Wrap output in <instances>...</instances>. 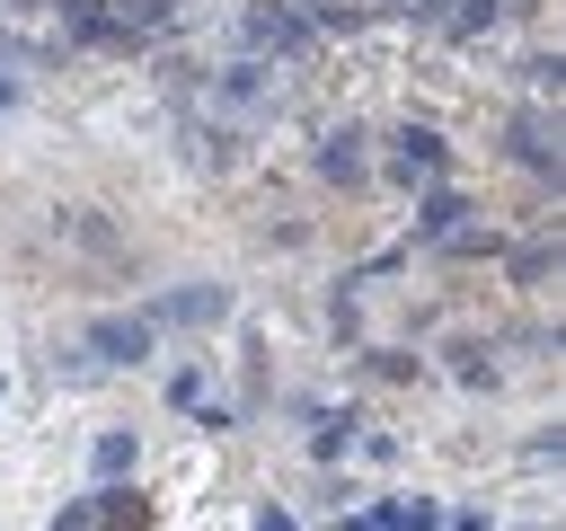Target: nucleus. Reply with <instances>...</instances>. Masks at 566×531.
<instances>
[{
  "label": "nucleus",
  "instance_id": "obj_1",
  "mask_svg": "<svg viewBox=\"0 0 566 531\" xmlns=\"http://www.w3.org/2000/svg\"><path fill=\"white\" fill-rule=\"evenodd\" d=\"M53 531H142V496H133V487H97V496H71Z\"/></svg>",
  "mask_w": 566,
  "mask_h": 531
},
{
  "label": "nucleus",
  "instance_id": "obj_2",
  "mask_svg": "<svg viewBox=\"0 0 566 531\" xmlns=\"http://www.w3.org/2000/svg\"><path fill=\"white\" fill-rule=\"evenodd\" d=\"M150 336H159V327H150L142 310H133V319H124V310H106V319L88 327V345H97V363H142V354H150Z\"/></svg>",
  "mask_w": 566,
  "mask_h": 531
},
{
  "label": "nucleus",
  "instance_id": "obj_3",
  "mask_svg": "<svg viewBox=\"0 0 566 531\" xmlns=\"http://www.w3.org/2000/svg\"><path fill=\"white\" fill-rule=\"evenodd\" d=\"M221 310H230V292H221V283H203V292H168V301H150L142 319H150V327H159V319H177V327H212Z\"/></svg>",
  "mask_w": 566,
  "mask_h": 531
},
{
  "label": "nucleus",
  "instance_id": "obj_4",
  "mask_svg": "<svg viewBox=\"0 0 566 531\" xmlns=\"http://www.w3.org/2000/svg\"><path fill=\"white\" fill-rule=\"evenodd\" d=\"M88 469H97V487H124V469H133V434L106 425V434L88 442Z\"/></svg>",
  "mask_w": 566,
  "mask_h": 531
},
{
  "label": "nucleus",
  "instance_id": "obj_5",
  "mask_svg": "<svg viewBox=\"0 0 566 531\" xmlns=\"http://www.w3.org/2000/svg\"><path fill=\"white\" fill-rule=\"evenodd\" d=\"M371 531H442V504H424V496H389V504L371 513Z\"/></svg>",
  "mask_w": 566,
  "mask_h": 531
},
{
  "label": "nucleus",
  "instance_id": "obj_6",
  "mask_svg": "<svg viewBox=\"0 0 566 531\" xmlns=\"http://www.w3.org/2000/svg\"><path fill=\"white\" fill-rule=\"evenodd\" d=\"M398 168H407V177H433V168H442V142H433V133H398Z\"/></svg>",
  "mask_w": 566,
  "mask_h": 531
},
{
  "label": "nucleus",
  "instance_id": "obj_7",
  "mask_svg": "<svg viewBox=\"0 0 566 531\" xmlns=\"http://www.w3.org/2000/svg\"><path fill=\"white\" fill-rule=\"evenodd\" d=\"M248 531H301V522H292V513H256Z\"/></svg>",
  "mask_w": 566,
  "mask_h": 531
},
{
  "label": "nucleus",
  "instance_id": "obj_8",
  "mask_svg": "<svg viewBox=\"0 0 566 531\" xmlns=\"http://www.w3.org/2000/svg\"><path fill=\"white\" fill-rule=\"evenodd\" d=\"M451 531H486V513H460V522H451Z\"/></svg>",
  "mask_w": 566,
  "mask_h": 531
},
{
  "label": "nucleus",
  "instance_id": "obj_9",
  "mask_svg": "<svg viewBox=\"0 0 566 531\" xmlns=\"http://www.w3.org/2000/svg\"><path fill=\"white\" fill-rule=\"evenodd\" d=\"M0 398H9V381H0Z\"/></svg>",
  "mask_w": 566,
  "mask_h": 531
}]
</instances>
